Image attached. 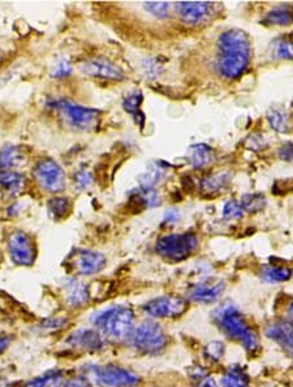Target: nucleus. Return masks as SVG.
I'll return each mask as SVG.
<instances>
[{"label":"nucleus","mask_w":293,"mask_h":387,"mask_svg":"<svg viewBox=\"0 0 293 387\" xmlns=\"http://www.w3.org/2000/svg\"><path fill=\"white\" fill-rule=\"evenodd\" d=\"M216 68L224 78H239L250 62V42L245 31L231 29L224 31L218 39Z\"/></svg>","instance_id":"nucleus-1"},{"label":"nucleus","mask_w":293,"mask_h":387,"mask_svg":"<svg viewBox=\"0 0 293 387\" xmlns=\"http://www.w3.org/2000/svg\"><path fill=\"white\" fill-rule=\"evenodd\" d=\"M213 318L218 327L228 338L239 341L249 354H255L260 349V341L257 334L235 305H220L218 309L214 310Z\"/></svg>","instance_id":"nucleus-2"},{"label":"nucleus","mask_w":293,"mask_h":387,"mask_svg":"<svg viewBox=\"0 0 293 387\" xmlns=\"http://www.w3.org/2000/svg\"><path fill=\"white\" fill-rule=\"evenodd\" d=\"M92 321L103 336L114 341L131 339L134 330V313L127 305L110 307L97 313Z\"/></svg>","instance_id":"nucleus-3"},{"label":"nucleus","mask_w":293,"mask_h":387,"mask_svg":"<svg viewBox=\"0 0 293 387\" xmlns=\"http://www.w3.org/2000/svg\"><path fill=\"white\" fill-rule=\"evenodd\" d=\"M53 106L64 123L76 131H93L100 124V112L98 110L85 107L68 100L54 101Z\"/></svg>","instance_id":"nucleus-4"},{"label":"nucleus","mask_w":293,"mask_h":387,"mask_svg":"<svg viewBox=\"0 0 293 387\" xmlns=\"http://www.w3.org/2000/svg\"><path fill=\"white\" fill-rule=\"evenodd\" d=\"M197 247L198 238L194 233H172L156 241L155 250L167 261L180 263L191 256Z\"/></svg>","instance_id":"nucleus-5"},{"label":"nucleus","mask_w":293,"mask_h":387,"mask_svg":"<svg viewBox=\"0 0 293 387\" xmlns=\"http://www.w3.org/2000/svg\"><path fill=\"white\" fill-rule=\"evenodd\" d=\"M131 343L141 354L156 355L166 349L169 338L161 326L146 321L133 330Z\"/></svg>","instance_id":"nucleus-6"},{"label":"nucleus","mask_w":293,"mask_h":387,"mask_svg":"<svg viewBox=\"0 0 293 387\" xmlns=\"http://www.w3.org/2000/svg\"><path fill=\"white\" fill-rule=\"evenodd\" d=\"M87 378L103 387H129L137 385L139 377L122 366L116 365H93L86 369Z\"/></svg>","instance_id":"nucleus-7"},{"label":"nucleus","mask_w":293,"mask_h":387,"mask_svg":"<svg viewBox=\"0 0 293 387\" xmlns=\"http://www.w3.org/2000/svg\"><path fill=\"white\" fill-rule=\"evenodd\" d=\"M34 176L39 186L50 194H60L67 186V176L62 166L51 158H43L36 164Z\"/></svg>","instance_id":"nucleus-8"},{"label":"nucleus","mask_w":293,"mask_h":387,"mask_svg":"<svg viewBox=\"0 0 293 387\" xmlns=\"http://www.w3.org/2000/svg\"><path fill=\"white\" fill-rule=\"evenodd\" d=\"M8 253L11 260L20 266H31L37 257V247L31 235L17 230L8 236Z\"/></svg>","instance_id":"nucleus-9"},{"label":"nucleus","mask_w":293,"mask_h":387,"mask_svg":"<svg viewBox=\"0 0 293 387\" xmlns=\"http://www.w3.org/2000/svg\"><path fill=\"white\" fill-rule=\"evenodd\" d=\"M188 309V302L178 295H166L155 297L144 304L142 310L153 318L178 317Z\"/></svg>","instance_id":"nucleus-10"},{"label":"nucleus","mask_w":293,"mask_h":387,"mask_svg":"<svg viewBox=\"0 0 293 387\" xmlns=\"http://www.w3.org/2000/svg\"><path fill=\"white\" fill-rule=\"evenodd\" d=\"M67 263L70 265V269L78 275L90 277L94 274H98L106 267L107 258L105 257V255L95 250L78 249L70 253Z\"/></svg>","instance_id":"nucleus-11"},{"label":"nucleus","mask_w":293,"mask_h":387,"mask_svg":"<svg viewBox=\"0 0 293 387\" xmlns=\"http://www.w3.org/2000/svg\"><path fill=\"white\" fill-rule=\"evenodd\" d=\"M80 70L82 75L89 78L108 80V81H123L125 78L124 70L107 58H92L80 64Z\"/></svg>","instance_id":"nucleus-12"},{"label":"nucleus","mask_w":293,"mask_h":387,"mask_svg":"<svg viewBox=\"0 0 293 387\" xmlns=\"http://www.w3.org/2000/svg\"><path fill=\"white\" fill-rule=\"evenodd\" d=\"M216 4L210 1H181L176 4L180 18L188 25L206 23L215 15Z\"/></svg>","instance_id":"nucleus-13"},{"label":"nucleus","mask_w":293,"mask_h":387,"mask_svg":"<svg viewBox=\"0 0 293 387\" xmlns=\"http://www.w3.org/2000/svg\"><path fill=\"white\" fill-rule=\"evenodd\" d=\"M266 335L282 349L286 351L288 356L293 359V324L288 321H277L266 327Z\"/></svg>","instance_id":"nucleus-14"},{"label":"nucleus","mask_w":293,"mask_h":387,"mask_svg":"<svg viewBox=\"0 0 293 387\" xmlns=\"http://www.w3.org/2000/svg\"><path fill=\"white\" fill-rule=\"evenodd\" d=\"M224 288V282H201L189 288V297L192 302L210 304L222 296Z\"/></svg>","instance_id":"nucleus-15"},{"label":"nucleus","mask_w":293,"mask_h":387,"mask_svg":"<svg viewBox=\"0 0 293 387\" xmlns=\"http://www.w3.org/2000/svg\"><path fill=\"white\" fill-rule=\"evenodd\" d=\"M68 344L73 349L82 351H100L103 349V338L102 334L92 329H81L76 333L72 334L68 338Z\"/></svg>","instance_id":"nucleus-16"},{"label":"nucleus","mask_w":293,"mask_h":387,"mask_svg":"<svg viewBox=\"0 0 293 387\" xmlns=\"http://www.w3.org/2000/svg\"><path fill=\"white\" fill-rule=\"evenodd\" d=\"M64 292H65L67 302L70 307H76V308L86 305V302H89V297H90L87 285L76 278L65 280Z\"/></svg>","instance_id":"nucleus-17"},{"label":"nucleus","mask_w":293,"mask_h":387,"mask_svg":"<svg viewBox=\"0 0 293 387\" xmlns=\"http://www.w3.org/2000/svg\"><path fill=\"white\" fill-rule=\"evenodd\" d=\"M28 162V157L21 147L6 145L0 147V170L14 171Z\"/></svg>","instance_id":"nucleus-18"},{"label":"nucleus","mask_w":293,"mask_h":387,"mask_svg":"<svg viewBox=\"0 0 293 387\" xmlns=\"http://www.w3.org/2000/svg\"><path fill=\"white\" fill-rule=\"evenodd\" d=\"M26 184L25 176L16 171L0 170V188L9 194H21Z\"/></svg>","instance_id":"nucleus-19"},{"label":"nucleus","mask_w":293,"mask_h":387,"mask_svg":"<svg viewBox=\"0 0 293 387\" xmlns=\"http://www.w3.org/2000/svg\"><path fill=\"white\" fill-rule=\"evenodd\" d=\"M265 23L277 26H289L293 23L292 6L283 4L278 7L272 8L270 12L265 17Z\"/></svg>","instance_id":"nucleus-20"},{"label":"nucleus","mask_w":293,"mask_h":387,"mask_svg":"<svg viewBox=\"0 0 293 387\" xmlns=\"http://www.w3.org/2000/svg\"><path fill=\"white\" fill-rule=\"evenodd\" d=\"M141 103H142V94L133 93L129 94L128 97H125L123 101V109L125 112H128L137 124L144 128L145 124V115L141 110Z\"/></svg>","instance_id":"nucleus-21"},{"label":"nucleus","mask_w":293,"mask_h":387,"mask_svg":"<svg viewBox=\"0 0 293 387\" xmlns=\"http://www.w3.org/2000/svg\"><path fill=\"white\" fill-rule=\"evenodd\" d=\"M222 387H249V377L239 365H233L224 373Z\"/></svg>","instance_id":"nucleus-22"},{"label":"nucleus","mask_w":293,"mask_h":387,"mask_svg":"<svg viewBox=\"0 0 293 387\" xmlns=\"http://www.w3.org/2000/svg\"><path fill=\"white\" fill-rule=\"evenodd\" d=\"M215 155L211 147L208 145H194L192 147V153H191V163L193 164L196 169H203L208 166L210 163L214 162Z\"/></svg>","instance_id":"nucleus-23"},{"label":"nucleus","mask_w":293,"mask_h":387,"mask_svg":"<svg viewBox=\"0 0 293 387\" xmlns=\"http://www.w3.org/2000/svg\"><path fill=\"white\" fill-rule=\"evenodd\" d=\"M166 174V167L161 163H153L141 176H139V188L154 189L155 186L162 180Z\"/></svg>","instance_id":"nucleus-24"},{"label":"nucleus","mask_w":293,"mask_h":387,"mask_svg":"<svg viewBox=\"0 0 293 387\" xmlns=\"http://www.w3.org/2000/svg\"><path fill=\"white\" fill-rule=\"evenodd\" d=\"M64 386V377L63 373L59 371H50L43 376L33 378L26 383L25 387H63Z\"/></svg>","instance_id":"nucleus-25"},{"label":"nucleus","mask_w":293,"mask_h":387,"mask_svg":"<svg viewBox=\"0 0 293 387\" xmlns=\"http://www.w3.org/2000/svg\"><path fill=\"white\" fill-rule=\"evenodd\" d=\"M293 271L284 266H266L263 267L262 278L269 283H282L292 277Z\"/></svg>","instance_id":"nucleus-26"},{"label":"nucleus","mask_w":293,"mask_h":387,"mask_svg":"<svg viewBox=\"0 0 293 387\" xmlns=\"http://www.w3.org/2000/svg\"><path fill=\"white\" fill-rule=\"evenodd\" d=\"M48 214L50 217L55 219V221H59L65 217L70 209V198H65V197H55L51 201L48 202Z\"/></svg>","instance_id":"nucleus-27"},{"label":"nucleus","mask_w":293,"mask_h":387,"mask_svg":"<svg viewBox=\"0 0 293 387\" xmlns=\"http://www.w3.org/2000/svg\"><path fill=\"white\" fill-rule=\"evenodd\" d=\"M240 205L244 211L257 213V211H261L266 206V198L262 194H247L243 197Z\"/></svg>","instance_id":"nucleus-28"},{"label":"nucleus","mask_w":293,"mask_h":387,"mask_svg":"<svg viewBox=\"0 0 293 387\" xmlns=\"http://www.w3.org/2000/svg\"><path fill=\"white\" fill-rule=\"evenodd\" d=\"M228 181V176L224 174H218V175H210L208 178L202 180V189L206 192H218L220 191Z\"/></svg>","instance_id":"nucleus-29"},{"label":"nucleus","mask_w":293,"mask_h":387,"mask_svg":"<svg viewBox=\"0 0 293 387\" xmlns=\"http://www.w3.org/2000/svg\"><path fill=\"white\" fill-rule=\"evenodd\" d=\"M144 9L149 12L150 15L154 16L156 18H166L167 16L170 15V3H164V1H147L144 3Z\"/></svg>","instance_id":"nucleus-30"},{"label":"nucleus","mask_w":293,"mask_h":387,"mask_svg":"<svg viewBox=\"0 0 293 387\" xmlns=\"http://www.w3.org/2000/svg\"><path fill=\"white\" fill-rule=\"evenodd\" d=\"M269 122H270L271 127L275 129V131L280 132V133H286L289 131V124H288V119L286 115L279 111V110H271L269 112Z\"/></svg>","instance_id":"nucleus-31"},{"label":"nucleus","mask_w":293,"mask_h":387,"mask_svg":"<svg viewBox=\"0 0 293 387\" xmlns=\"http://www.w3.org/2000/svg\"><path fill=\"white\" fill-rule=\"evenodd\" d=\"M191 377L193 380L194 386L196 387H219L216 385L215 381L208 376V373L202 371L201 368H194L191 372Z\"/></svg>","instance_id":"nucleus-32"},{"label":"nucleus","mask_w":293,"mask_h":387,"mask_svg":"<svg viewBox=\"0 0 293 387\" xmlns=\"http://www.w3.org/2000/svg\"><path fill=\"white\" fill-rule=\"evenodd\" d=\"M275 54L279 59L293 60V41H280L275 47Z\"/></svg>","instance_id":"nucleus-33"},{"label":"nucleus","mask_w":293,"mask_h":387,"mask_svg":"<svg viewBox=\"0 0 293 387\" xmlns=\"http://www.w3.org/2000/svg\"><path fill=\"white\" fill-rule=\"evenodd\" d=\"M73 67L70 64V60L62 59L55 64L54 70H53V78H65L72 75Z\"/></svg>","instance_id":"nucleus-34"},{"label":"nucleus","mask_w":293,"mask_h":387,"mask_svg":"<svg viewBox=\"0 0 293 387\" xmlns=\"http://www.w3.org/2000/svg\"><path fill=\"white\" fill-rule=\"evenodd\" d=\"M244 209L241 208L240 202H227L223 209V216L225 219H239L243 217Z\"/></svg>","instance_id":"nucleus-35"},{"label":"nucleus","mask_w":293,"mask_h":387,"mask_svg":"<svg viewBox=\"0 0 293 387\" xmlns=\"http://www.w3.org/2000/svg\"><path fill=\"white\" fill-rule=\"evenodd\" d=\"M93 183V175L87 170L78 171L76 174V186L80 191H85Z\"/></svg>","instance_id":"nucleus-36"},{"label":"nucleus","mask_w":293,"mask_h":387,"mask_svg":"<svg viewBox=\"0 0 293 387\" xmlns=\"http://www.w3.org/2000/svg\"><path fill=\"white\" fill-rule=\"evenodd\" d=\"M142 68H144V72H145L146 76L154 78V76H158L161 73L162 64L158 62L156 59H146L145 62L142 63Z\"/></svg>","instance_id":"nucleus-37"},{"label":"nucleus","mask_w":293,"mask_h":387,"mask_svg":"<svg viewBox=\"0 0 293 387\" xmlns=\"http://www.w3.org/2000/svg\"><path fill=\"white\" fill-rule=\"evenodd\" d=\"M63 387H92V383L87 377H73L67 381Z\"/></svg>","instance_id":"nucleus-38"},{"label":"nucleus","mask_w":293,"mask_h":387,"mask_svg":"<svg viewBox=\"0 0 293 387\" xmlns=\"http://www.w3.org/2000/svg\"><path fill=\"white\" fill-rule=\"evenodd\" d=\"M180 219V213L176 209H171L164 214L163 218V225H175L178 223V221Z\"/></svg>","instance_id":"nucleus-39"},{"label":"nucleus","mask_w":293,"mask_h":387,"mask_svg":"<svg viewBox=\"0 0 293 387\" xmlns=\"http://www.w3.org/2000/svg\"><path fill=\"white\" fill-rule=\"evenodd\" d=\"M208 354L213 359H219L223 355V344L214 341L211 344H208Z\"/></svg>","instance_id":"nucleus-40"},{"label":"nucleus","mask_w":293,"mask_h":387,"mask_svg":"<svg viewBox=\"0 0 293 387\" xmlns=\"http://www.w3.org/2000/svg\"><path fill=\"white\" fill-rule=\"evenodd\" d=\"M9 343H11V338L7 335H0V355L6 352V349L9 347Z\"/></svg>","instance_id":"nucleus-41"},{"label":"nucleus","mask_w":293,"mask_h":387,"mask_svg":"<svg viewBox=\"0 0 293 387\" xmlns=\"http://www.w3.org/2000/svg\"><path fill=\"white\" fill-rule=\"evenodd\" d=\"M287 313H288V316L293 319V302L289 304V307H288V309H287Z\"/></svg>","instance_id":"nucleus-42"},{"label":"nucleus","mask_w":293,"mask_h":387,"mask_svg":"<svg viewBox=\"0 0 293 387\" xmlns=\"http://www.w3.org/2000/svg\"><path fill=\"white\" fill-rule=\"evenodd\" d=\"M0 60H1V56H0Z\"/></svg>","instance_id":"nucleus-43"}]
</instances>
